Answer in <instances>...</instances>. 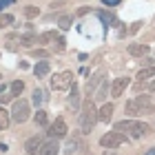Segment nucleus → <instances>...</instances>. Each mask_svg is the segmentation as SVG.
<instances>
[{
    "label": "nucleus",
    "mask_w": 155,
    "mask_h": 155,
    "mask_svg": "<svg viewBox=\"0 0 155 155\" xmlns=\"http://www.w3.org/2000/svg\"><path fill=\"white\" fill-rule=\"evenodd\" d=\"M69 91H71V95H69V107L78 109V107H80V87L73 82V87L69 89Z\"/></svg>",
    "instance_id": "14"
},
{
    "label": "nucleus",
    "mask_w": 155,
    "mask_h": 155,
    "mask_svg": "<svg viewBox=\"0 0 155 155\" xmlns=\"http://www.w3.org/2000/svg\"><path fill=\"white\" fill-rule=\"evenodd\" d=\"M144 155H155V149H149V151H146Z\"/></svg>",
    "instance_id": "33"
},
{
    "label": "nucleus",
    "mask_w": 155,
    "mask_h": 155,
    "mask_svg": "<svg viewBox=\"0 0 155 155\" xmlns=\"http://www.w3.org/2000/svg\"><path fill=\"white\" fill-rule=\"evenodd\" d=\"M73 87V73L71 71H62V73H55L51 78V89L53 91H67Z\"/></svg>",
    "instance_id": "5"
},
{
    "label": "nucleus",
    "mask_w": 155,
    "mask_h": 155,
    "mask_svg": "<svg viewBox=\"0 0 155 155\" xmlns=\"http://www.w3.org/2000/svg\"><path fill=\"white\" fill-rule=\"evenodd\" d=\"M122 0H102V5H107V7H117Z\"/></svg>",
    "instance_id": "29"
},
{
    "label": "nucleus",
    "mask_w": 155,
    "mask_h": 155,
    "mask_svg": "<svg viewBox=\"0 0 155 155\" xmlns=\"http://www.w3.org/2000/svg\"><path fill=\"white\" fill-rule=\"evenodd\" d=\"M71 22H73V18H71V16H60L58 27H60L62 31H67V29H71Z\"/></svg>",
    "instance_id": "21"
},
{
    "label": "nucleus",
    "mask_w": 155,
    "mask_h": 155,
    "mask_svg": "<svg viewBox=\"0 0 155 155\" xmlns=\"http://www.w3.org/2000/svg\"><path fill=\"white\" fill-rule=\"evenodd\" d=\"M124 111H126V115H131V117L155 113L149 95H137V97H133V100H129V102H126V107H124Z\"/></svg>",
    "instance_id": "3"
},
{
    "label": "nucleus",
    "mask_w": 155,
    "mask_h": 155,
    "mask_svg": "<svg viewBox=\"0 0 155 155\" xmlns=\"http://www.w3.org/2000/svg\"><path fill=\"white\" fill-rule=\"evenodd\" d=\"M97 18L102 20L107 27H115L117 25V18L113 16V13H107V11H97Z\"/></svg>",
    "instance_id": "16"
},
{
    "label": "nucleus",
    "mask_w": 155,
    "mask_h": 155,
    "mask_svg": "<svg viewBox=\"0 0 155 155\" xmlns=\"http://www.w3.org/2000/svg\"><path fill=\"white\" fill-rule=\"evenodd\" d=\"M129 53L133 55V58H144V55L151 53V49L146 45H140V42H133V45H129Z\"/></svg>",
    "instance_id": "11"
},
{
    "label": "nucleus",
    "mask_w": 155,
    "mask_h": 155,
    "mask_svg": "<svg viewBox=\"0 0 155 155\" xmlns=\"http://www.w3.org/2000/svg\"><path fill=\"white\" fill-rule=\"evenodd\" d=\"M11 120L16 124H25L29 120V102L27 100H16L11 109Z\"/></svg>",
    "instance_id": "4"
},
{
    "label": "nucleus",
    "mask_w": 155,
    "mask_h": 155,
    "mask_svg": "<svg viewBox=\"0 0 155 155\" xmlns=\"http://www.w3.org/2000/svg\"><path fill=\"white\" fill-rule=\"evenodd\" d=\"M155 75V67H149V69H142V71L137 73V78L140 80H149V78H153Z\"/></svg>",
    "instance_id": "25"
},
{
    "label": "nucleus",
    "mask_w": 155,
    "mask_h": 155,
    "mask_svg": "<svg viewBox=\"0 0 155 155\" xmlns=\"http://www.w3.org/2000/svg\"><path fill=\"white\" fill-rule=\"evenodd\" d=\"M42 102H45V91H40V89H36L33 91V104L40 109L42 107Z\"/></svg>",
    "instance_id": "24"
},
{
    "label": "nucleus",
    "mask_w": 155,
    "mask_h": 155,
    "mask_svg": "<svg viewBox=\"0 0 155 155\" xmlns=\"http://www.w3.org/2000/svg\"><path fill=\"white\" fill-rule=\"evenodd\" d=\"M33 120H36V124L42 126V129H49V120H47V111H42L38 109L36 111V115H33Z\"/></svg>",
    "instance_id": "17"
},
{
    "label": "nucleus",
    "mask_w": 155,
    "mask_h": 155,
    "mask_svg": "<svg viewBox=\"0 0 155 155\" xmlns=\"http://www.w3.org/2000/svg\"><path fill=\"white\" fill-rule=\"evenodd\" d=\"M129 84H131L129 78H115L113 84H111V95H113V97H122Z\"/></svg>",
    "instance_id": "8"
},
{
    "label": "nucleus",
    "mask_w": 155,
    "mask_h": 155,
    "mask_svg": "<svg viewBox=\"0 0 155 155\" xmlns=\"http://www.w3.org/2000/svg\"><path fill=\"white\" fill-rule=\"evenodd\" d=\"M5 89H7V87H5V84H0V93H5Z\"/></svg>",
    "instance_id": "34"
},
{
    "label": "nucleus",
    "mask_w": 155,
    "mask_h": 155,
    "mask_svg": "<svg viewBox=\"0 0 155 155\" xmlns=\"http://www.w3.org/2000/svg\"><path fill=\"white\" fill-rule=\"evenodd\" d=\"M107 87H109V82H102V89L97 91V95H95L97 100H102V97H104V93H107Z\"/></svg>",
    "instance_id": "28"
},
{
    "label": "nucleus",
    "mask_w": 155,
    "mask_h": 155,
    "mask_svg": "<svg viewBox=\"0 0 155 155\" xmlns=\"http://www.w3.org/2000/svg\"><path fill=\"white\" fill-rule=\"evenodd\" d=\"M113 111H115V107H113L111 102H107L100 111H97V117H100V122H109L111 115H113Z\"/></svg>",
    "instance_id": "13"
},
{
    "label": "nucleus",
    "mask_w": 155,
    "mask_h": 155,
    "mask_svg": "<svg viewBox=\"0 0 155 155\" xmlns=\"http://www.w3.org/2000/svg\"><path fill=\"white\" fill-rule=\"evenodd\" d=\"M78 149H80V140L73 137V140H69V142H67V149H64V151H67L69 155H71V153H75Z\"/></svg>",
    "instance_id": "23"
},
{
    "label": "nucleus",
    "mask_w": 155,
    "mask_h": 155,
    "mask_svg": "<svg viewBox=\"0 0 155 155\" xmlns=\"http://www.w3.org/2000/svg\"><path fill=\"white\" fill-rule=\"evenodd\" d=\"M49 71H51V64H49L47 60H40L36 67H33V73H36V78L40 80V78H47L49 75Z\"/></svg>",
    "instance_id": "12"
},
{
    "label": "nucleus",
    "mask_w": 155,
    "mask_h": 155,
    "mask_svg": "<svg viewBox=\"0 0 155 155\" xmlns=\"http://www.w3.org/2000/svg\"><path fill=\"white\" fill-rule=\"evenodd\" d=\"M25 16H27V18H36V16H38V7H27V9H25Z\"/></svg>",
    "instance_id": "27"
},
{
    "label": "nucleus",
    "mask_w": 155,
    "mask_h": 155,
    "mask_svg": "<svg viewBox=\"0 0 155 155\" xmlns=\"http://www.w3.org/2000/svg\"><path fill=\"white\" fill-rule=\"evenodd\" d=\"M16 0H0V11L5 9V7H9V5H13Z\"/></svg>",
    "instance_id": "30"
},
{
    "label": "nucleus",
    "mask_w": 155,
    "mask_h": 155,
    "mask_svg": "<svg viewBox=\"0 0 155 155\" xmlns=\"http://www.w3.org/2000/svg\"><path fill=\"white\" fill-rule=\"evenodd\" d=\"M146 89H149V91H155V80H153V82H149V84H146Z\"/></svg>",
    "instance_id": "32"
},
{
    "label": "nucleus",
    "mask_w": 155,
    "mask_h": 155,
    "mask_svg": "<svg viewBox=\"0 0 155 155\" xmlns=\"http://www.w3.org/2000/svg\"><path fill=\"white\" fill-rule=\"evenodd\" d=\"M124 142H126V135L120 133V131H109L100 137V144L104 149H117V146H122Z\"/></svg>",
    "instance_id": "6"
},
{
    "label": "nucleus",
    "mask_w": 155,
    "mask_h": 155,
    "mask_svg": "<svg viewBox=\"0 0 155 155\" xmlns=\"http://www.w3.org/2000/svg\"><path fill=\"white\" fill-rule=\"evenodd\" d=\"M58 38L60 36L55 31H45V33H40V36H38V45H53Z\"/></svg>",
    "instance_id": "15"
},
{
    "label": "nucleus",
    "mask_w": 155,
    "mask_h": 155,
    "mask_svg": "<svg viewBox=\"0 0 155 155\" xmlns=\"http://www.w3.org/2000/svg\"><path fill=\"white\" fill-rule=\"evenodd\" d=\"M95 122H100V117H97V109H95V104L93 100H89L80 107V133L82 135H87V133L93 131V126Z\"/></svg>",
    "instance_id": "1"
},
{
    "label": "nucleus",
    "mask_w": 155,
    "mask_h": 155,
    "mask_svg": "<svg viewBox=\"0 0 155 155\" xmlns=\"http://www.w3.org/2000/svg\"><path fill=\"white\" fill-rule=\"evenodd\" d=\"M115 131L124 133L126 137L140 140V137L149 135L151 126H149V124H144V122H140V120H122V122H117V124H115Z\"/></svg>",
    "instance_id": "2"
},
{
    "label": "nucleus",
    "mask_w": 155,
    "mask_h": 155,
    "mask_svg": "<svg viewBox=\"0 0 155 155\" xmlns=\"http://www.w3.org/2000/svg\"><path fill=\"white\" fill-rule=\"evenodd\" d=\"M11 95H20V93H22V91H25V82L22 80H16V82H11Z\"/></svg>",
    "instance_id": "22"
},
{
    "label": "nucleus",
    "mask_w": 155,
    "mask_h": 155,
    "mask_svg": "<svg viewBox=\"0 0 155 155\" xmlns=\"http://www.w3.org/2000/svg\"><path fill=\"white\" fill-rule=\"evenodd\" d=\"M11 124V113H7L5 107H0V131H7Z\"/></svg>",
    "instance_id": "18"
},
{
    "label": "nucleus",
    "mask_w": 155,
    "mask_h": 155,
    "mask_svg": "<svg viewBox=\"0 0 155 155\" xmlns=\"http://www.w3.org/2000/svg\"><path fill=\"white\" fill-rule=\"evenodd\" d=\"M67 122H64V117H55V122L53 124H49V137H55V140H60V137H64L67 135Z\"/></svg>",
    "instance_id": "7"
},
{
    "label": "nucleus",
    "mask_w": 155,
    "mask_h": 155,
    "mask_svg": "<svg viewBox=\"0 0 155 155\" xmlns=\"http://www.w3.org/2000/svg\"><path fill=\"white\" fill-rule=\"evenodd\" d=\"M42 144H45V140H42L40 135H33V137H29V140L25 142V153H27V155H38Z\"/></svg>",
    "instance_id": "9"
},
{
    "label": "nucleus",
    "mask_w": 155,
    "mask_h": 155,
    "mask_svg": "<svg viewBox=\"0 0 155 155\" xmlns=\"http://www.w3.org/2000/svg\"><path fill=\"white\" fill-rule=\"evenodd\" d=\"M58 151H60L58 140H55V137H49L47 142L40 146V153H38V155H58Z\"/></svg>",
    "instance_id": "10"
},
{
    "label": "nucleus",
    "mask_w": 155,
    "mask_h": 155,
    "mask_svg": "<svg viewBox=\"0 0 155 155\" xmlns=\"http://www.w3.org/2000/svg\"><path fill=\"white\" fill-rule=\"evenodd\" d=\"M20 45H25V47H31V45H36L38 42V36L36 33H20Z\"/></svg>",
    "instance_id": "19"
},
{
    "label": "nucleus",
    "mask_w": 155,
    "mask_h": 155,
    "mask_svg": "<svg viewBox=\"0 0 155 155\" xmlns=\"http://www.w3.org/2000/svg\"><path fill=\"white\" fill-rule=\"evenodd\" d=\"M33 55H36V58H47V51H42V49H40V51H33Z\"/></svg>",
    "instance_id": "31"
},
{
    "label": "nucleus",
    "mask_w": 155,
    "mask_h": 155,
    "mask_svg": "<svg viewBox=\"0 0 155 155\" xmlns=\"http://www.w3.org/2000/svg\"><path fill=\"white\" fill-rule=\"evenodd\" d=\"M11 25H13V16L0 11V29H7V27H11Z\"/></svg>",
    "instance_id": "20"
},
{
    "label": "nucleus",
    "mask_w": 155,
    "mask_h": 155,
    "mask_svg": "<svg viewBox=\"0 0 155 155\" xmlns=\"http://www.w3.org/2000/svg\"><path fill=\"white\" fill-rule=\"evenodd\" d=\"M53 47H55V51H58V53H62V51H64V49H67V45H64V38H58V40H55L53 42Z\"/></svg>",
    "instance_id": "26"
}]
</instances>
